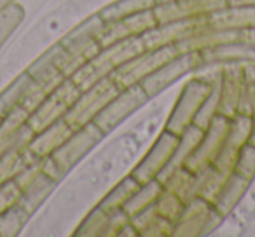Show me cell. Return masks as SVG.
I'll return each mask as SVG.
<instances>
[{
	"instance_id": "cell-2",
	"label": "cell",
	"mask_w": 255,
	"mask_h": 237,
	"mask_svg": "<svg viewBox=\"0 0 255 237\" xmlns=\"http://www.w3.org/2000/svg\"><path fill=\"white\" fill-rule=\"evenodd\" d=\"M12 0H0V11H4L5 7H9V4H11Z\"/></svg>"
},
{
	"instance_id": "cell-1",
	"label": "cell",
	"mask_w": 255,
	"mask_h": 237,
	"mask_svg": "<svg viewBox=\"0 0 255 237\" xmlns=\"http://www.w3.org/2000/svg\"><path fill=\"white\" fill-rule=\"evenodd\" d=\"M23 18V11L16 5H9L4 11H0V44L9 37L11 30L19 23Z\"/></svg>"
}]
</instances>
